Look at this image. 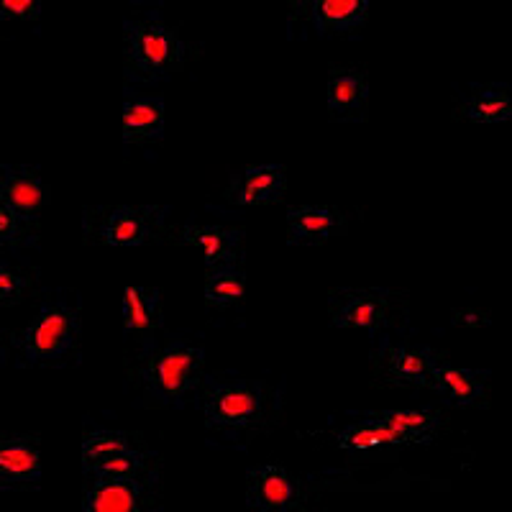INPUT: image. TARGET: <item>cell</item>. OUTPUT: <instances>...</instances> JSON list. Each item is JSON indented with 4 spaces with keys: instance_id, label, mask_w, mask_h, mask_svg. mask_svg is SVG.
I'll use <instances>...</instances> for the list:
<instances>
[{
    "instance_id": "28",
    "label": "cell",
    "mask_w": 512,
    "mask_h": 512,
    "mask_svg": "<svg viewBox=\"0 0 512 512\" xmlns=\"http://www.w3.org/2000/svg\"><path fill=\"white\" fill-rule=\"evenodd\" d=\"M0 16L36 21L41 16V0H0Z\"/></svg>"
},
{
    "instance_id": "7",
    "label": "cell",
    "mask_w": 512,
    "mask_h": 512,
    "mask_svg": "<svg viewBox=\"0 0 512 512\" xmlns=\"http://www.w3.org/2000/svg\"><path fill=\"white\" fill-rule=\"evenodd\" d=\"M246 502L264 512L290 510L300 502V487L282 466H256L246 477Z\"/></svg>"
},
{
    "instance_id": "25",
    "label": "cell",
    "mask_w": 512,
    "mask_h": 512,
    "mask_svg": "<svg viewBox=\"0 0 512 512\" xmlns=\"http://www.w3.org/2000/svg\"><path fill=\"white\" fill-rule=\"evenodd\" d=\"M134 448V438L123 431H95L85 436L82 441V466L88 472L90 466H95L98 461L108 459L113 454H121V451H128Z\"/></svg>"
},
{
    "instance_id": "18",
    "label": "cell",
    "mask_w": 512,
    "mask_h": 512,
    "mask_svg": "<svg viewBox=\"0 0 512 512\" xmlns=\"http://www.w3.org/2000/svg\"><path fill=\"white\" fill-rule=\"evenodd\" d=\"M369 0H313L310 16L318 34H346L367 21Z\"/></svg>"
},
{
    "instance_id": "29",
    "label": "cell",
    "mask_w": 512,
    "mask_h": 512,
    "mask_svg": "<svg viewBox=\"0 0 512 512\" xmlns=\"http://www.w3.org/2000/svg\"><path fill=\"white\" fill-rule=\"evenodd\" d=\"M454 323L456 326L482 328V326H489V315L482 313V310H456Z\"/></svg>"
},
{
    "instance_id": "4",
    "label": "cell",
    "mask_w": 512,
    "mask_h": 512,
    "mask_svg": "<svg viewBox=\"0 0 512 512\" xmlns=\"http://www.w3.org/2000/svg\"><path fill=\"white\" fill-rule=\"evenodd\" d=\"M205 423L210 428L244 431L262 420L264 390L249 379H218L203 397Z\"/></svg>"
},
{
    "instance_id": "17",
    "label": "cell",
    "mask_w": 512,
    "mask_h": 512,
    "mask_svg": "<svg viewBox=\"0 0 512 512\" xmlns=\"http://www.w3.org/2000/svg\"><path fill=\"white\" fill-rule=\"evenodd\" d=\"M164 134V100L154 95H131L123 103V141L144 144Z\"/></svg>"
},
{
    "instance_id": "5",
    "label": "cell",
    "mask_w": 512,
    "mask_h": 512,
    "mask_svg": "<svg viewBox=\"0 0 512 512\" xmlns=\"http://www.w3.org/2000/svg\"><path fill=\"white\" fill-rule=\"evenodd\" d=\"M164 213L167 208H154V205H118V208H105L93 216L95 241L108 246H141L149 241H157L164 233Z\"/></svg>"
},
{
    "instance_id": "11",
    "label": "cell",
    "mask_w": 512,
    "mask_h": 512,
    "mask_svg": "<svg viewBox=\"0 0 512 512\" xmlns=\"http://www.w3.org/2000/svg\"><path fill=\"white\" fill-rule=\"evenodd\" d=\"M441 356L428 346H392L382 359V377L400 387H428Z\"/></svg>"
},
{
    "instance_id": "9",
    "label": "cell",
    "mask_w": 512,
    "mask_h": 512,
    "mask_svg": "<svg viewBox=\"0 0 512 512\" xmlns=\"http://www.w3.org/2000/svg\"><path fill=\"white\" fill-rule=\"evenodd\" d=\"M172 241L180 246L198 249L203 254L205 264L216 267V264H228L239 259L244 231L223 226H182L172 231Z\"/></svg>"
},
{
    "instance_id": "22",
    "label": "cell",
    "mask_w": 512,
    "mask_h": 512,
    "mask_svg": "<svg viewBox=\"0 0 512 512\" xmlns=\"http://www.w3.org/2000/svg\"><path fill=\"white\" fill-rule=\"evenodd\" d=\"M246 292V274L236 262L216 264L208 267L205 274V303L210 308H231V305L241 303V297Z\"/></svg>"
},
{
    "instance_id": "10",
    "label": "cell",
    "mask_w": 512,
    "mask_h": 512,
    "mask_svg": "<svg viewBox=\"0 0 512 512\" xmlns=\"http://www.w3.org/2000/svg\"><path fill=\"white\" fill-rule=\"evenodd\" d=\"M41 456L36 438L16 436L0 441V489L39 487Z\"/></svg>"
},
{
    "instance_id": "1",
    "label": "cell",
    "mask_w": 512,
    "mask_h": 512,
    "mask_svg": "<svg viewBox=\"0 0 512 512\" xmlns=\"http://www.w3.org/2000/svg\"><path fill=\"white\" fill-rule=\"evenodd\" d=\"M187 57L185 41L175 29L152 21L126 24V77L136 82H157L180 70Z\"/></svg>"
},
{
    "instance_id": "15",
    "label": "cell",
    "mask_w": 512,
    "mask_h": 512,
    "mask_svg": "<svg viewBox=\"0 0 512 512\" xmlns=\"http://www.w3.org/2000/svg\"><path fill=\"white\" fill-rule=\"evenodd\" d=\"M369 88L359 70H331L328 77V111L336 121H367Z\"/></svg>"
},
{
    "instance_id": "14",
    "label": "cell",
    "mask_w": 512,
    "mask_h": 512,
    "mask_svg": "<svg viewBox=\"0 0 512 512\" xmlns=\"http://www.w3.org/2000/svg\"><path fill=\"white\" fill-rule=\"evenodd\" d=\"M428 387L451 405L474 408V405H482L484 397H487V374L477 372V369L451 367V364L438 361Z\"/></svg>"
},
{
    "instance_id": "16",
    "label": "cell",
    "mask_w": 512,
    "mask_h": 512,
    "mask_svg": "<svg viewBox=\"0 0 512 512\" xmlns=\"http://www.w3.org/2000/svg\"><path fill=\"white\" fill-rule=\"evenodd\" d=\"M341 226H344V216L331 205H300V208L287 210L290 244H323Z\"/></svg>"
},
{
    "instance_id": "27",
    "label": "cell",
    "mask_w": 512,
    "mask_h": 512,
    "mask_svg": "<svg viewBox=\"0 0 512 512\" xmlns=\"http://www.w3.org/2000/svg\"><path fill=\"white\" fill-rule=\"evenodd\" d=\"M26 233H29V223L21 221L13 210L0 203V246L21 244L26 239Z\"/></svg>"
},
{
    "instance_id": "3",
    "label": "cell",
    "mask_w": 512,
    "mask_h": 512,
    "mask_svg": "<svg viewBox=\"0 0 512 512\" xmlns=\"http://www.w3.org/2000/svg\"><path fill=\"white\" fill-rule=\"evenodd\" d=\"M80 336V318L64 303L44 305L29 326L16 336L21 364H44L62 359Z\"/></svg>"
},
{
    "instance_id": "23",
    "label": "cell",
    "mask_w": 512,
    "mask_h": 512,
    "mask_svg": "<svg viewBox=\"0 0 512 512\" xmlns=\"http://www.w3.org/2000/svg\"><path fill=\"white\" fill-rule=\"evenodd\" d=\"M336 441L338 446L346 448V451H354V454H374V451H382L387 446H397L390 428L377 415H367V420L344 428L336 436Z\"/></svg>"
},
{
    "instance_id": "12",
    "label": "cell",
    "mask_w": 512,
    "mask_h": 512,
    "mask_svg": "<svg viewBox=\"0 0 512 512\" xmlns=\"http://www.w3.org/2000/svg\"><path fill=\"white\" fill-rule=\"evenodd\" d=\"M285 187V169L277 164H256V167H246L239 180H233L226 195L236 205H267L282 200Z\"/></svg>"
},
{
    "instance_id": "24",
    "label": "cell",
    "mask_w": 512,
    "mask_h": 512,
    "mask_svg": "<svg viewBox=\"0 0 512 512\" xmlns=\"http://www.w3.org/2000/svg\"><path fill=\"white\" fill-rule=\"evenodd\" d=\"M88 474L93 479H131V477H149V454L139 448H128L121 454H113L108 459L90 466Z\"/></svg>"
},
{
    "instance_id": "26",
    "label": "cell",
    "mask_w": 512,
    "mask_h": 512,
    "mask_svg": "<svg viewBox=\"0 0 512 512\" xmlns=\"http://www.w3.org/2000/svg\"><path fill=\"white\" fill-rule=\"evenodd\" d=\"M31 277L16 272V269L0 264V303L3 305H16L21 303L24 292L29 290Z\"/></svg>"
},
{
    "instance_id": "6",
    "label": "cell",
    "mask_w": 512,
    "mask_h": 512,
    "mask_svg": "<svg viewBox=\"0 0 512 512\" xmlns=\"http://www.w3.org/2000/svg\"><path fill=\"white\" fill-rule=\"evenodd\" d=\"M397 305L392 295L379 290H351L333 295L331 320L338 328H364L374 336L379 328L392 323Z\"/></svg>"
},
{
    "instance_id": "13",
    "label": "cell",
    "mask_w": 512,
    "mask_h": 512,
    "mask_svg": "<svg viewBox=\"0 0 512 512\" xmlns=\"http://www.w3.org/2000/svg\"><path fill=\"white\" fill-rule=\"evenodd\" d=\"M0 203L13 210L24 223L36 221L44 205V185L39 180V172L31 167H3Z\"/></svg>"
},
{
    "instance_id": "20",
    "label": "cell",
    "mask_w": 512,
    "mask_h": 512,
    "mask_svg": "<svg viewBox=\"0 0 512 512\" xmlns=\"http://www.w3.org/2000/svg\"><path fill=\"white\" fill-rule=\"evenodd\" d=\"M162 326L157 287H126L123 292V331L149 336Z\"/></svg>"
},
{
    "instance_id": "21",
    "label": "cell",
    "mask_w": 512,
    "mask_h": 512,
    "mask_svg": "<svg viewBox=\"0 0 512 512\" xmlns=\"http://www.w3.org/2000/svg\"><path fill=\"white\" fill-rule=\"evenodd\" d=\"M464 116L477 123H505L512 116L510 90L502 85H474L464 100Z\"/></svg>"
},
{
    "instance_id": "8",
    "label": "cell",
    "mask_w": 512,
    "mask_h": 512,
    "mask_svg": "<svg viewBox=\"0 0 512 512\" xmlns=\"http://www.w3.org/2000/svg\"><path fill=\"white\" fill-rule=\"evenodd\" d=\"M149 479H93L82 507L88 512H136L152 502Z\"/></svg>"
},
{
    "instance_id": "2",
    "label": "cell",
    "mask_w": 512,
    "mask_h": 512,
    "mask_svg": "<svg viewBox=\"0 0 512 512\" xmlns=\"http://www.w3.org/2000/svg\"><path fill=\"white\" fill-rule=\"evenodd\" d=\"M203 364V349L185 341H175L154 351L141 372L149 400L157 405H180L203 379Z\"/></svg>"
},
{
    "instance_id": "19",
    "label": "cell",
    "mask_w": 512,
    "mask_h": 512,
    "mask_svg": "<svg viewBox=\"0 0 512 512\" xmlns=\"http://www.w3.org/2000/svg\"><path fill=\"white\" fill-rule=\"evenodd\" d=\"M382 420L390 433L395 436V443H431L441 431V418L433 410H382L372 413Z\"/></svg>"
}]
</instances>
